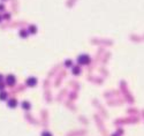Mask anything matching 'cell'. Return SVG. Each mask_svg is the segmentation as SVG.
<instances>
[{"label": "cell", "instance_id": "9a60e30c", "mask_svg": "<svg viewBox=\"0 0 144 136\" xmlns=\"http://www.w3.org/2000/svg\"><path fill=\"white\" fill-rule=\"evenodd\" d=\"M0 9H4V6L2 5H0Z\"/></svg>", "mask_w": 144, "mask_h": 136}, {"label": "cell", "instance_id": "6da1fadb", "mask_svg": "<svg viewBox=\"0 0 144 136\" xmlns=\"http://www.w3.org/2000/svg\"><path fill=\"white\" fill-rule=\"evenodd\" d=\"M77 62L80 65H88L90 62V57L88 54H82V55H80L77 58Z\"/></svg>", "mask_w": 144, "mask_h": 136}, {"label": "cell", "instance_id": "ba28073f", "mask_svg": "<svg viewBox=\"0 0 144 136\" xmlns=\"http://www.w3.org/2000/svg\"><path fill=\"white\" fill-rule=\"evenodd\" d=\"M28 34H29V31H27L26 29H22V30H21V31H20V35H21V37H23V38H24V37H27V36H28Z\"/></svg>", "mask_w": 144, "mask_h": 136}, {"label": "cell", "instance_id": "2e32d148", "mask_svg": "<svg viewBox=\"0 0 144 136\" xmlns=\"http://www.w3.org/2000/svg\"><path fill=\"white\" fill-rule=\"evenodd\" d=\"M112 136H118V135H117V134H114V135H112Z\"/></svg>", "mask_w": 144, "mask_h": 136}, {"label": "cell", "instance_id": "8fae6325", "mask_svg": "<svg viewBox=\"0 0 144 136\" xmlns=\"http://www.w3.org/2000/svg\"><path fill=\"white\" fill-rule=\"evenodd\" d=\"M41 136H52V134L50 131H44V133L41 134Z\"/></svg>", "mask_w": 144, "mask_h": 136}, {"label": "cell", "instance_id": "8992f818", "mask_svg": "<svg viewBox=\"0 0 144 136\" xmlns=\"http://www.w3.org/2000/svg\"><path fill=\"white\" fill-rule=\"evenodd\" d=\"M22 107L24 109V110H30V103L29 102H22Z\"/></svg>", "mask_w": 144, "mask_h": 136}, {"label": "cell", "instance_id": "5bb4252c", "mask_svg": "<svg viewBox=\"0 0 144 136\" xmlns=\"http://www.w3.org/2000/svg\"><path fill=\"white\" fill-rule=\"evenodd\" d=\"M5 19H9V14H6V15H5Z\"/></svg>", "mask_w": 144, "mask_h": 136}, {"label": "cell", "instance_id": "4fadbf2b", "mask_svg": "<svg viewBox=\"0 0 144 136\" xmlns=\"http://www.w3.org/2000/svg\"><path fill=\"white\" fill-rule=\"evenodd\" d=\"M2 80H4V77H2V75H0V83L2 82Z\"/></svg>", "mask_w": 144, "mask_h": 136}, {"label": "cell", "instance_id": "7a4b0ae2", "mask_svg": "<svg viewBox=\"0 0 144 136\" xmlns=\"http://www.w3.org/2000/svg\"><path fill=\"white\" fill-rule=\"evenodd\" d=\"M15 82H16V80H15V76H14V75H7V76H6V84L14 85Z\"/></svg>", "mask_w": 144, "mask_h": 136}, {"label": "cell", "instance_id": "7c38bea8", "mask_svg": "<svg viewBox=\"0 0 144 136\" xmlns=\"http://www.w3.org/2000/svg\"><path fill=\"white\" fill-rule=\"evenodd\" d=\"M2 90H4V83L1 82V83H0V91H2Z\"/></svg>", "mask_w": 144, "mask_h": 136}, {"label": "cell", "instance_id": "5b68a950", "mask_svg": "<svg viewBox=\"0 0 144 136\" xmlns=\"http://www.w3.org/2000/svg\"><path fill=\"white\" fill-rule=\"evenodd\" d=\"M72 70H73V74H74V75H78L80 72H81V68H80V66H73Z\"/></svg>", "mask_w": 144, "mask_h": 136}, {"label": "cell", "instance_id": "277c9868", "mask_svg": "<svg viewBox=\"0 0 144 136\" xmlns=\"http://www.w3.org/2000/svg\"><path fill=\"white\" fill-rule=\"evenodd\" d=\"M7 104H8V106H9V107H12V109H14L15 106H17V100L14 99V98H12V99H8V102H7Z\"/></svg>", "mask_w": 144, "mask_h": 136}, {"label": "cell", "instance_id": "30bf717a", "mask_svg": "<svg viewBox=\"0 0 144 136\" xmlns=\"http://www.w3.org/2000/svg\"><path fill=\"white\" fill-rule=\"evenodd\" d=\"M65 65H66L67 67H70V66H73V63H72V61H70V60H67V61L65 62Z\"/></svg>", "mask_w": 144, "mask_h": 136}, {"label": "cell", "instance_id": "3957f363", "mask_svg": "<svg viewBox=\"0 0 144 136\" xmlns=\"http://www.w3.org/2000/svg\"><path fill=\"white\" fill-rule=\"evenodd\" d=\"M26 83H27L28 87H35V85L37 84V80L35 79V77H29V79L27 80Z\"/></svg>", "mask_w": 144, "mask_h": 136}, {"label": "cell", "instance_id": "e0dca14e", "mask_svg": "<svg viewBox=\"0 0 144 136\" xmlns=\"http://www.w3.org/2000/svg\"><path fill=\"white\" fill-rule=\"evenodd\" d=\"M0 21H1V17H0Z\"/></svg>", "mask_w": 144, "mask_h": 136}, {"label": "cell", "instance_id": "52a82bcc", "mask_svg": "<svg viewBox=\"0 0 144 136\" xmlns=\"http://www.w3.org/2000/svg\"><path fill=\"white\" fill-rule=\"evenodd\" d=\"M0 99L1 100H6L7 99V94L5 91H0Z\"/></svg>", "mask_w": 144, "mask_h": 136}, {"label": "cell", "instance_id": "9c48e42d", "mask_svg": "<svg viewBox=\"0 0 144 136\" xmlns=\"http://www.w3.org/2000/svg\"><path fill=\"white\" fill-rule=\"evenodd\" d=\"M29 31H30L31 34H35V32L37 31V28L35 26H31L30 28H29Z\"/></svg>", "mask_w": 144, "mask_h": 136}]
</instances>
